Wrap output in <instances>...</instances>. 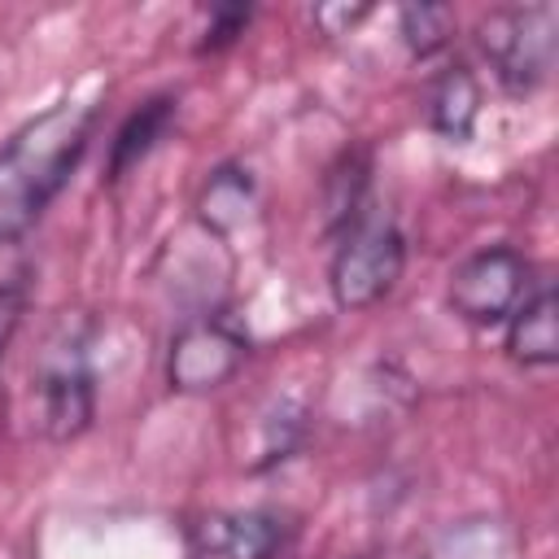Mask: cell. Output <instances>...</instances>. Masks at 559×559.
Wrapping results in <instances>:
<instances>
[{
  "instance_id": "cell-1",
  "label": "cell",
  "mask_w": 559,
  "mask_h": 559,
  "mask_svg": "<svg viewBox=\"0 0 559 559\" xmlns=\"http://www.w3.org/2000/svg\"><path fill=\"white\" fill-rule=\"evenodd\" d=\"M96 127V105L61 100L22 122L0 148V245L22 240L74 175Z\"/></svg>"
},
{
  "instance_id": "cell-2",
  "label": "cell",
  "mask_w": 559,
  "mask_h": 559,
  "mask_svg": "<svg viewBox=\"0 0 559 559\" xmlns=\"http://www.w3.org/2000/svg\"><path fill=\"white\" fill-rule=\"evenodd\" d=\"M31 389H35V419L48 441H74L87 432L96 415V376L79 323L66 319L44 341L31 371Z\"/></svg>"
},
{
  "instance_id": "cell-3",
  "label": "cell",
  "mask_w": 559,
  "mask_h": 559,
  "mask_svg": "<svg viewBox=\"0 0 559 559\" xmlns=\"http://www.w3.org/2000/svg\"><path fill=\"white\" fill-rule=\"evenodd\" d=\"M406 266V240L389 214H358L328 266V284L341 310H367L393 293Z\"/></svg>"
},
{
  "instance_id": "cell-4",
  "label": "cell",
  "mask_w": 559,
  "mask_h": 559,
  "mask_svg": "<svg viewBox=\"0 0 559 559\" xmlns=\"http://www.w3.org/2000/svg\"><path fill=\"white\" fill-rule=\"evenodd\" d=\"M476 44L493 61L507 92H533L555 66V9H493L489 17H480Z\"/></svg>"
},
{
  "instance_id": "cell-5",
  "label": "cell",
  "mask_w": 559,
  "mask_h": 559,
  "mask_svg": "<svg viewBox=\"0 0 559 559\" xmlns=\"http://www.w3.org/2000/svg\"><path fill=\"white\" fill-rule=\"evenodd\" d=\"M528 271H533L528 258L511 245L480 249L454 266L445 301L463 323L493 328V323L511 319V310L528 297Z\"/></svg>"
},
{
  "instance_id": "cell-6",
  "label": "cell",
  "mask_w": 559,
  "mask_h": 559,
  "mask_svg": "<svg viewBox=\"0 0 559 559\" xmlns=\"http://www.w3.org/2000/svg\"><path fill=\"white\" fill-rule=\"evenodd\" d=\"M245 354H249V341L236 323L218 314L192 319L175 332L166 349V380L175 393H214L240 371Z\"/></svg>"
},
{
  "instance_id": "cell-7",
  "label": "cell",
  "mask_w": 559,
  "mask_h": 559,
  "mask_svg": "<svg viewBox=\"0 0 559 559\" xmlns=\"http://www.w3.org/2000/svg\"><path fill=\"white\" fill-rule=\"evenodd\" d=\"M284 537L275 511H210L188 528V559H275Z\"/></svg>"
},
{
  "instance_id": "cell-8",
  "label": "cell",
  "mask_w": 559,
  "mask_h": 559,
  "mask_svg": "<svg viewBox=\"0 0 559 559\" xmlns=\"http://www.w3.org/2000/svg\"><path fill=\"white\" fill-rule=\"evenodd\" d=\"M507 354L520 367H550L559 358V301L550 284H542L533 297H524L511 310Z\"/></svg>"
},
{
  "instance_id": "cell-9",
  "label": "cell",
  "mask_w": 559,
  "mask_h": 559,
  "mask_svg": "<svg viewBox=\"0 0 559 559\" xmlns=\"http://www.w3.org/2000/svg\"><path fill=\"white\" fill-rule=\"evenodd\" d=\"M170 122H175V96H153V100H144V105L118 127V135H114L109 175H105V179H122L127 170H135V166L153 153V144L166 135Z\"/></svg>"
},
{
  "instance_id": "cell-10",
  "label": "cell",
  "mask_w": 559,
  "mask_h": 559,
  "mask_svg": "<svg viewBox=\"0 0 559 559\" xmlns=\"http://www.w3.org/2000/svg\"><path fill=\"white\" fill-rule=\"evenodd\" d=\"M476 114H480V87H476L472 70L467 66H450L432 83V92H428V122H432V131H441L445 140H467Z\"/></svg>"
},
{
  "instance_id": "cell-11",
  "label": "cell",
  "mask_w": 559,
  "mask_h": 559,
  "mask_svg": "<svg viewBox=\"0 0 559 559\" xmlns=\"http://www.w3.org/2000/svg\"><path fill=\"white\" fill-rule=\"evenodd\" d=\"M197 210H201V223L210 231H218V236L236 231L249 218V210H253V179H249V170H240V166L214 170L205 192H201V201H197Z\"/></svg>"
},
{
  "instance_id": "cell-12",
  "label": "cell",
  "mask_w": 559,
  "mask_h": 559,
  "mask_svg": "<svg viewBox=\"0 0 559 559\" xmlns=\"http://www.w3.org/2000/svg\"><path fill=\"white\" fill-rule=\"evenodd\" d=\"M454 35V13L445 4H406L402 9V39L415 57H432L450 44Z\"/></svg>"
},
{
  "instance_id": "cell-13",
  "label": "cell",
  "mask_w": 559,
  "mask_h": 559,
  "mask_svg": "<svg viewBox=\"0 0 559 559\" xmlns=\"http://www.w3.org/2000/svg\"><path fill=\"white\" fill-rule=\"evenodd\" d=\"M424 559H502V537L493 524H463L450 528Z\"/></svg>"
},
{
  "instance_id": "cell-14",
  "label": "cell",
  "mask_w": 559,
  "mask_h": 559,
  "mask_svg": "<svg viewBox=\"0 0 559 559\" xmlns=\"http://www.w3.org/2000/svg\"><path fill=\"white\" fill-rule=\"evenodd\" d=\"M249 17H253V9H249V4H218V9L210 13V26H205V39H201V52H218V48H227L236 35H245Z\"/></svg>"
},
{
  "instance_id": "cell-15",
  "label": "cell",
  "mask_w": 559,
  "mask_h": 559,
  "mask_svg": "<svg viewBox=\"0 0 559 559\" xmlns=\"http://www.w3.org/2000/svg\"><path fill=\"white\" fill-rule=\"evenodd\" d=\"M22 314H26V288L22 284H0V354L9 349L13 332L22 328Z\"/></svg>"
},
{
  "instance_id": "cell-16",
  "label": "cell",
  "mask_w": 559,
  "mask_h": 559,
  "mask_svg": "<svg viewBox=\"0 0 559 559\" xmlns=\"http://www.w3.org/2000/svg\"><path fill=\"white\" fill-rule=\"evenodd\" d=\"M358 17H367V4H358V9H345V4H336V9H314V22H319L328 35H345Z\"/></svg>"
}]
</instances>
